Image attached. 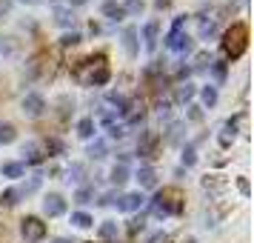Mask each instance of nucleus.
<instances>
[{
    "label": "nucleus",
    "mask_w": 254,
    "mask_h": 243,
    "mask_svg": "<svg viewBox=\"0 0 254 243\" xmlns=\"http://www.w3.org/2000/svg\"><path fill=\"white\" fill-rule=\"evenodd\" d=\"M74 78L83 86H103L109 81V58L106 55H89L74 66Z\"/></svg>",
    "instance_id": "1"
},
{
    "label": "nucleus",
    "mask_w": 254,
    "mask_h": 243,
    "mask_svg": "<svg viewBox=\"0 0 254 243\" xmlns=\"http://www.w3.org/2000/svg\"><path fill=\"white\" fill-rule=\"evenodd\" d=\"M246 49H249V26L246 23H231L226 29V35H223V52H226V58L237 60L246 55Z\"/></svg>",
    "instance_id": "2"
},
{
    "label": "nucleus",
    "mask_w": 254,
    "mask_h": 243,
    "mask_svg": "<svg viewBox=\"0 0 254 243\" xmlns=\"http://www.w3.org/2000/svg\"><path fill=\"white\" fill-rule=\"evenodd\" d=\"M151 212L154 215H180L183 212V192L180 189H160L154 200H151Z\"/></svg>",
    "instance_id": "3"
},
{
    "label": "nucleus",
    "mask_w": 254,
    "mask_h": 243,
    "mask_svg": "<svg viewBox=\"0 0 254 243\" xmlns=\"http://www.w3.org/2000/svg\"><path fill=\"white\" fill-rule=\"evenodd\" d=\"M166 46L172 49V52H191V37L183 35V17H177L172 26V32H169V37H166Z\"/></svg>",
    "instance_id": "4"
},
{
    "label": "nucleus",
    "mask_w": 254,
    "mask_h": 243,
    "mask_svg": "<svg viewBox=\"0 0 254 243\" xmlns=\"http://www.w3.org/2000/svg\"><path fill=\"white\" fill-rule=\"evenodd\" d=\"M20 232H23V238L29 243H37L46 238V223L40 218H23L20 220Z\"/></svg>",
    "instance_id": "5"
},
{
    "label": "nucleus",
    "mask_w": 254,
    "mask_h": 243,
    "mask_svg": "<svg viewBox=\"0 0 254 243\" xmlns=\"http://www.w3.org/2000/svg\"><path fill=\"white\" fill-rule=\"evenodd\" d=\"M23 112L29 117H40L43 112H46V100H43V94H37V92H29L23 97Z\"/></svg>",
    "instance_id": "6"
},
{
    "label": "nucleus",
    "mask_w": 254,
    "mask_h": 243,
    "mask_svg": "<svg viewBox=\"0 0 254 243\" xmlns=\"http://www.w3.org/2000/svg\"><path fill=\"white\" fill-rule=\"evenodd\" d=\"M43 212H46L49 218H60V215L66 212V200H63V195L52 192V195L43 197Z\"/></svg>",
    "instance_id": "7"
},
{
    "label": "nucleus",
    "mask_w": 254,
    "mask_h": 243,
    "mask_svg": "<svg viewBox=\"0 0 254 243\" xmlns=\"http://www.w3.org/2000/svg\"><path fill=\"white\" fill-rule=\"evenodd\" d=\"M143 200H146V197L140 195V192H126V195L117 197L115 203H117V209H120V212H137V209L143 206Z\"/></svg>",
    "instance_id": "8"
},
{
    "label": "nucleus",
    "mask_w": 254,
    "mask_h": 243,
    "mask_svg": "<svg viewBox=\"0 0 254 243\" xmlns=\"http://www.w3.org/2000/svg\"><path fill=\"white\" fill-rule=\"evenodd\" d=\"M123 49H126L128 58H137L140 46H137V29L134 26H128L126 32H123Z\"/></svg>",
    "instance_id": "9"
},
{
    "label": "nucleus",
    "mask_w": 254,
    "mask_h": 243,
    "mask_svg": "<svg viewBox=\"0 0 254 243\" xmlns=\"http://www.w3.org/2000/svg\"><path fill=\"white\" fill-rule=\"evenodd\" d=\"M100 12L109 17V20H115V23H120L123 17H126V12H123V6L117 3V0H106L103 6H100Z\"/></svg>",
    "instance_id": "10"
},
{
    "label": "nucleus",
    "mask_w": 254,
    "mask_h": 243,
    "mask_svg": "<svg viewBox=\"0 0 254 243\" xmlns=\"http://www.w3.org/2000/svg\"><path fill=\"white\" fill-rule=\"evenodd\" d=\"M0 172H3V177H23L26 174V163H17V161H9L0 166Z\"/></svg>",
    "instance_id": "11"
},
{
    "label": "nucleus",
    "mask_w": 254,
    "mask_h": 243,
    "mask_svg": "<svg viewBox=\"0 0 254 243\" xmlns=\"http://www.w3.org/2000/svg\"><path fill=\"white\" fill-rule=\"evenodd\" d=\"M143 37H146V49H149V52H154V46H157V20H149V23H146Z\"/></svg>",
    "instance_id": "12"
},
{
    "label": "nucleus",
    "mask_w": 254,
    "mask_h": 243,
    "mask_svg": "<svg viewBox=\"0 0 254 243\" xmlns=\"http://www.w3.org/2000/svg\"><path fill=\"white\" fill-rule=\"evenodd\" d=\"M137 180H140V186L151 189V186L157 183V174H154V169H151V166H143V169L137 172Z\"/></svg>",
    "instance_id": "13"
},
{
    "label": "nucleus",
    "mask_w": 254,
    "mask_h": 243,
    "mask_svg": "<svg viewBox=\"0 0 254 243\" xmlns=\"http://www.w3.org/2000/svg\"><path fill=\"white\" fill-rule=\"evenodd\" d=\"M154 146H157V135H143L140 155H143V158H151V155H154Z\"/></svg>",
    "instance_id": "14"
},
{
    "label": "nucleus",
    "mask_w": 254,
    "mask_h": 243,
    "mask_svg": "<svg viewBox=\"0 0 254 243\" xmlns=\"http://www.w3.org/2000/svg\"><path fill=\"white\" fill-rule=\"evenodd\" d=\"M126 180H128V166L117 163L115 169H112V183H115V186H123Z\"/></svg>",
    "instance_id": "15"
},
{
    "label": "nucleus",
    "mask_w": 254,
    "mask_h": 243,
    "mask_svg": "<svg viewBox=\"0 0 254 243\" xmlns=\"http://www.w3.org/2000/svg\"><path fill=\"white\" fill-rule=\"evenodd\" d=\"M71 223H74L77 229H89V226L94 223V218L89 215V212H74V215H71Z\"/></svg>",
    "instance_id": "16"
},
{
    "label": "nucleus",
    "mask_w": 254,
    "mask_h": 243,
    "mask_svg": "<svg viewBox=\"0 0 254 243\" xmlns=\"http://www.w3.org/2000/svg\"><path fill=\"white\" fill-rule=\"evenodd\" d=\"M14 138H17V129L12 126V123H0V143L6 146V143H14Z\"/></svg>",
    "instance_id": "17"
},
{
    "label": "nucleus",
    "mask_w": 254,
    "mask_h": 243,
    "mask_svg": "<svg viewBox=\"0 0 254 243\" xmlns=\"http://www.w3.org/2000/svg\"><path fill=\"white\" fill-rule=\"evenodd\" d=\"M100 238H103V241H115L117 238V223L115 220H103V223H100Z\"/></svg>",
    "instance_id": "18"
},
{
    "label": "nucleus",
    "mask_w": 254,
    "mask_h": 243,
    "mask_svg": "<svg viewBox=\"0 0 254 243\" xmlns=\"http://www.w3.org/2000/svg\"><path fill=\"white\" fill-rule=\"evenodd\" d=\"M86 155H89L92 161H103V158H106V143H103V140H94Z\"/></svg>",
    "instance_id": "19"
},
{
    "label": "nucleus",
    "mask_w": 254,
    "mask_h": 243,
    "mask_svg": "<svg viewBox=\"0 0 254 243\" xmlns=\"http://www.w3.org/2000/svg\"><path fill=\"white\" fill-rule=\"evenodd\" d=\"M200 97H203V103H206V109H211V106L217 103V89H214V86H203V92H200Z\"/></svg>",
    "instance_id": "20"
},
{
    "label": "nucleus",
    "mask_w": 254,
    "mask_h": 243,
    "mask_svg": "<svg viewBox=\"0 0 254 243\" xmlns=\"http://www.w3.org/2000/svg\"><path fill=\"white\" fill-rule=\"evenodd\" d=\"M77 135H80V138H92L94 135V120L92 117H83L80 123H77Z\"/></svg>",
    "instance_id": "21"
},
{
    "label": "nucleus",
    "mask_w": 254,
    "mask_h": 243,
    "mask_svg": "<svg viewBox=\"0 0 254 243\" xmlns=\"http://www.w3.org/2000/svg\"><path fill=\"white\" fill-rule=\"evenodd\" d=\"M191 97H194V86H191V83H183V86L177 89V100H180V103H189Z\"/></svg>",
    "instance_id": "22"
},
{
    "label": "nucleus",
    "mask_w": 254,
    "mask_h": 243,
    "mask_svg": "<svg viewBox=\"0 0 254 243\" xmlns=\"http://www.w3.org/2000/svg\"><path fill=\"white\" fill-rule=\"evenodd\" d=\"M17 197H20V189H6V192L0 195V203H3V206H14Z\"/></svg>",
    "instance_id": "23"
},
{
    "label": "nucleus",
    "mask_w": 254,
    "mask_h": 243,
    "mask_svg": "<svg viewBox=\"0 0 254 243\" xmlns=\"http://www.w3.org/2000/svg\"><path fill=\"white\" fill-rule=\"evenodd\" d=\"M55 20H58L60 26H71L74 23V14H71L69 9H55Z\"/></svg>",
    "instance_id": "24"
},
{
    "label": "nucleus",
    "mask_w": 254,
    "mask_h": 243,
    "mask_svg": "<svg viewBox=\"0 0 254 243\" xmlns=\"http://www.w3.org/2000/svg\"><path fill=\"white\" fill-rule=\"evenodd\" d=\"M197 163V149H194V143H189L183 149V166H194Z\"/></svg>",
    "instance_id": "25"
},
{
    "label": "nucleus",
    "mask_w": 254,
    "mask_h": 243,
    "mask_svg": "<svg viewBox=\"0 0 254 243\" xmlns=\"http://www.w3.org/2000/svg\"><path fill=\"white\" fill-rule=\"evenodd\" d=\"M23 155H26V161H29V163H40V161H43V158H40V152H37V146H35V143H26Z\"/></svg>",
    "instance_id": "26"
},
{
    "label": "nucleus",
    "mask_w": 254,
    "mask_h": 243,
    "mask_svg": "<svg viewBox=\"0 0 254 243\" xmlns=\"http://www.w3.org/2000/svg\"><path fill=\"white\" fill-rule=\"evenodd\" d=\"M123 12L126 14H140L143 12V0H126V3H123Z\"/></svg>",
    "instance_id": "27"
},
{
    "label": "nucleus",
    "mask_w": 254,
    "mask_h": 243,
    "mask_svg": "<svg viewBox=\"0 0 254 243\" xmlns=\"http://www.w3.org/2000/svg\"><path fill=\"white\" fill-rule=\"evenodd\" d=\"M80 40H83V37L77 35V32H71V35H63V37H60V46H77Z\"/></svg>",
    "instance_id": "28"
},
{
    "label": "nucleus",
    "mask_w": 254,
    "mask_h": 243,
    "mask_svg": "<svg viewBox=\"0 0 254 243\" xmlns=\"http://www.w3.org/2000/svg\"><path fill=\"white\" fill-rule=\"evenodd\" d=\"M214 32H217L214 20H203V26H200V37H211Z\"/></svg>",
    "instance_id": "29"
},
{
    "label": "nucleus",
    "mask_w": 254,
    "mask_h": 243,
    "mask_svg": "<svg viewBox=\"0 0 254 243\" xmlns=\"http://www.w3.org/2000/svg\"><path fill=\"white\" fill-rule=\"evenodd\" d=\"M92 197H94L92 189H77V195H74V203H89Z\"/></svg>",
    "instance_id": "30"
},
{
    "label": "nucleus",
    "mask_w": 254,
    "mask_h": 243,
    "mask_svg": "<svg viewBox=\"0 0 254 243\" xmlns=\"http://www.w3.org/2000/svg\"><path fill=\"white\" fill-rule=\"evenodd\" d=\"M83 172H86V169H83L80 163H71V169H69V177H71V180H83Z\"/></svg>",
    "instance_id": "31"
},
{
    "label": "nucleus",
    "mask_w": 254,
    "mask_h": 243,
    "mask_svg": "<svg viewBox=\"0 0 254 243\" xmlns=\"http://www.w3.org/2000/svg\"><path fill=\"white\" fill-rule=\"evenodd\" d=\"M46 152H49V155H60V152H63V143H60V140H49Z\"/></svg>",
    "instance_id": "32"
},
{
    "label": "nucleus",
    "mask_w": 254,
    "mask_h": 243,
    "mask_svg": "<svg viewBox=\"0 0 254 243\" xmlns=\"http://www.w3.org/2000/svg\"><path fill=\"white\" fill-rule=\"evenodd\" d=\"M115 200H117L115 192H106V195H100V200H97V203H100V206H109V203H115Z\"/></svg>",
    "instance_id": "33"
},
{
    "label": "nucleus",
    "mask_w": 254,
    "mask_h": 243,
    "mask_svg": "<svg viewBox=\"0 0 254 243\" xmlns=\"http://www.w3.org/2000/svg\"><path fill=\"white\" fill-rule=\"evenodd\" d=\"M214 75H217L220 81L226 78V63H223V60H217V63H214Z\"/></svg>",
    "instance_id": "34"
},
{
    "label": "nucleus",
    "mask_w": 254,
    "mask_h": 243,
    "mask_svg": "<svg viewBox=\"0 0 254 243\" xmlns=\"http://www.w3.org/2000/svg\"><path fill=\"white\" fill-rule=\"evenodd\" d=\"M237 189H240L243 195H249V192H252V189H249V180H246V177H240V180H237Z\"/></svg>",
    "instance_id": "35"
},
{
    "label": "nucleus",
    "mask_w": 254,
    "mask_h": 243,
    "mask_svg": "<svg viewBox=\"0 0 254 243\" xmlns=\"http://www.w3.org/2000/svg\"><path fill=\"white\" fill-rule=\"evenodd\" d=\"M189 117H191V120H200V117H203V112H200L197 106H191V112H189Z\"/></svg>",
    "instance_id": "36"
},
{
    "label": "nucleus",
    "mask_w": 254,
    "mask_h": 243,
    "mask_svg": "<svg viewBox=\"0 0 254 243\" xmlns=\"http://www.w3.org/2000/svg\"><path fill=\"white\" fill-rule=\"evenodd\" d=\"M83 3H89V0H69V6H83Z\"/></svg>",
    "instance_id": "37"
},
{
    "label": "nucleus",
    "mask_w": 254,
    "mask_h": 243,
    "mask_svg": "<svg viewBox=\"0 0 254 243\" xmlns=\"http://www.w3.org/2000/svg\"><path fill=\"white\" fill-rule=\"evenodd\" d=\"M20 3H29V6H35V3H40V0H20Z\"/></svg>",
    "instance_id": "38"
},
{
    "label": "nucleus",
    "mask_w": 254,
    "mask_h": 243,
    "mask_svg": "<svg viewBox=\"0 0 254 243\" xmlns=\"http://www.w3.org/2000/svg\"><path fill=\"white\" fill-rule=\"evenodd\" d=\"M55 243H74V241H66V238H58Z\"/></svg>",
    "instance_id": "39"
}]
</instances>
